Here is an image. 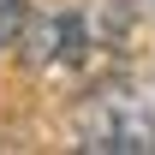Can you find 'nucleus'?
Here are the masks:
<instances>
[{"instance_id":"nucleus-2","label":"nucleus","mask_w":155,"mask_h":155,"mask_svg":"<svg viewBox=\"0 0 155 155\" xmlns=\"http://www.w3.org/2000/svg\"><path fill=\"white\" fill-rule=\"evenodd\" d=\"M24 36V0H0V48Z\"/></svg>"},{"instance_id":"nucleus-1","label":"nucleus","mask_w":155,"mask_h":155,"mask_svg":"<svg viewBox=\"0 0 155 155\" xmlns=\"http://www.w3.org/2000/svg\"><path fill=\"white\" fill-rule=\"evenodd\" d=\"M84 149H155V114L137 101H96L84 114Z\"/></svg>"}]
</instances>
